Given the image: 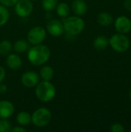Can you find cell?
<instances>
[{"instance_id": "obj_1", "label": "cell", "mask_w": 131, "mask_h": 132, "mask_svg": "<svg viewBox=\"0 0 131 132\" xmlns=\"http://www.w3.org/2000/svg\"><path fill=\"white\" fill-rule=\"evenodd\" d=\"M50 50L47 46L42 44L34 45L27 51V59L34 66H42L50 58Z\"/></svg>"}, {"instance_id": "obj_2", "label": "cell", "mask_w": 131, "mask_h": 132, "mask_svg": "<svg viewBox=\"0 0 131 132\" xmlns=\"http://www.w3.org/2000/svg\"><path fill=\"white\" fill-rule=\"evenodd\" d=\"M64 32L69 36H76L80 35L85 28V22L81 16H67L62 20Z\"/></svg>"}, {"instance_id": "obj_3", "label": "cell", "mask_w": 131, "mask_h": 132, "mask_svg": "<svg viewBox=\"0 0 131 132\" xmlns=\"http://www.w3.org/2000/svg\"><path fill=\"white\" fill-rule=\"evenodd\" d=\"M35 87L36 97L42 102H49L56 96V89L50 81L42 80V82H39Z\"/></svg>"}, {"instance_id": "obj_4", "label": "cell", "mask_w": 131, "mask_h": 132, "mask_svg": "<svg viewBox=\"0 0 131 132\" xmlns=\"http://www.w3.org/2000/svg\"><path fill=\"white\" fill-rule=\"evenodd\" d=\"M31 122L38 128L47 126L52 120V112L46 108L36 109L31 115Z\"/></svg>"}, {"instance_id": "obj_5", "label": "cell", "mask_w": 131, "mask_h": 132, "mask_svg": "<svg viewBox=\"0 0 131 132\" xmlns=\"http://www.w3.org/2000/svg\"><path fill=\"white\" fill-rule=\"evenodd\" d=\"M109 44L113 50L118 53H124L130 47V40L127 36L122 33H116L109 39Z\"/></svg>"}, {"instance_id": "obj_6", "label": "cell", "mask_w": 131, "mask_h": 132, "mask_svg": "<svg viewBox=\"0 0 131 132\" xmlns=\"http://www.w3.org/2000/svg\"><path fill=\"white\" fill-rule=\"evenodd\" d=\"M46 37V30L40 26H36L29 29L27 34V40L29 44H41Z\"/></svg>"}, {"instance_id": "obj_7", "label": "cell", "mask_w": 131, "mask_h": 132, "mask_svg": "<svg viewBox=\"0 0 131 132\" xmlns=\"http://www.w3.org/2000/svg\"><path fill=\"white\" fill-rule=\"evenodd\" d=\"M33 4L31 0H18L15 5V12L21 18L29 17L33 12Z\"/></svg>"}, {"instance_id": "obj_8", "label": "cell", "mask_w": 131, "mask_h": 132, "mask_svg": "<svg viewBox=\"0 0 131 132\" xmlns=\"http://www.w3.org/2000/svg\"><path fill=\"white\" fill-rule=\"evenodd\" d=\"M39 82V75L35 71H26L22 73L21 77L22 84L27 87H35Z\"/></svg>"}, {"instance_id": "obj_9", "label": "cell", "mask_w": 131, "mask_h": 132, "mask_svg": "<svg viewBox=\"0 0 131 132\" xmlns=\"http://www.w3.org/2000/svg\"><path fill=\"white\" fill-rule=\"evenodd\" d=\"M46 31L53 36H60L64 33V28L62 21L59 19H51L46 25Z\"/></svg>"}, {"instance_id": "obj_10", "label": "cell", "mask_w": 131, "mask_h": 132, "mask_svg": "<svg viewBox=\"0 0 131 132\" xmlns=\"http://www.w3.org/2000/svg\"><path fill=\"white\" fill-rule=\"evenodd\" d=\"M115 29L119 33L126 34L130 32L131 20L127 16H119L115 20Z\"/></svg>"}, {"instance_id": "obj_11", "label": "cell", "mask_w": 131, "mask_h": 132, "mask_svg": "<svg viewBox=\"0 0 131 132\" xmlns=\"http://www.w3.org/2000/svg\"><path fill=\"white\" fill-rule=\"evenodd\" d=\"M15 112L13 104L7 100L0 101V119H8Z\"/></svg>"}, {"instance_id": "obj_12", "label": "cell", "mask_w": 131, "mask_h": 132, "mask_svg": "<svg viewBox=\"0 0 131 132\" xmlns=\"http://www.w3.org/2000/svg\"><path fill=\"white\" fill-rule=\"evenodd\" d=\"M5 63L8 67L12 70H17L20 69L22 64L21 57L16 53H9L7 55Z\"/></svg>"}, {"instance_id": "obj_13", "label": "cell", "mask_w": 131, "mask_h": 132, "mask_svg": "<svg viewBox=\"0 0 131 132\" xmlns=\"http://www.w3.org/2000/svg\"><path fill=\"white\" fill-rule=\"evenodd\" d=\"M71 9L76 15L83 16L87 12V5L84 0H74L72 2Z\"/></svg>"}, {"instance_id": "obj_14", "label": "cell", "mask_w": 131, "mask_h": 132, "mask_svg": "<svg viewBox=\"0 0 131 132\" xmlns=\"http://www.w3.org/2000/svg\"><path fill=\"white\" fill-rule=\"evenodd\" d=\"M109 45V39L105 36H99L93 41V47L99 51L104 50Z\"/></svg>"}, {"instance_id": "obj_15", "label": "cell", "mask_w": 131, "mask_h": 132, "mask_svg": "<svg viewBox=\"0 0 131 132\" xmlns=\"http://www.w3.org/2000/svg\"><path fill=\"white\" fill-rule=\"evenodd\" d=\"M13 50L17 53H23L27 52L29 49V43L25 39H18L12 45Z\"/></svg>"}, {"instance_id": "obj_16", "label": "cell", "mask_w": 131, "mask_h": 132, "mask_svg": "<svg viewBox=\"0 0 131 132\" xmlns=\"http://www.w3.org/2000/svg\"><path fill=\"white\" fill-rule=\"evenodd\" d=\"M54 76V70L50 66H43L39 70V77L42 80L50 81Z\"/></svg>"}, {"instance_id": "obj_17", "label": "cell", "mask_w": 131, "mask_h": 132, "mask_svg": "<svg viewBox=\"0 0 131 132\" xmlns=\"http://www.w3.org/2000/svg\"><path fill=\"white\" fill-rule=\"evenodd\" d=\"M97 22L100 25L103 26H109L113 23V18L111 14L106 12H102L99 13L97 16Z\"/></svg>"}, {"instance_id": "obj_18", "label": "cell", "mask_w": 131, "mask_h": 132, "mask_svg": "<svg viewBox=\"0 0 131 132\" xmlns=\"http://www.w3.org/2000/svg\"><path fill=\"white\" fill-rule=\"evenodd\" d=\"M31 114L27 111H21L16 115V121L21 126H26L31 123Z\"/></svg>"}, {"instance_id": "obj_19", "label": "cell", "mask_w": 131, "mask_h": 132, "mask_svg": "<svg viewBox=\"0 0 131 132\" xmlns=\"http://www.w3.org/2000/svg\"><path fill=\"white\" fill-rule=\"evenodd\" d=\"M56 9L57 15L59 17H61L62 19H64V18L69 16V12H70V8H69V5L67 3H66V2L58 3Z\"/></svg>"}, {"instance_id": "obj_20", "label": "cell", "mask_w": 131, "mask_h": 132, "mask_svg": "<svg viewBox=\"0 0 131 132\" xmlns=\"http://www.w3.org/2000/svg\"><path fill=\"white\" fill-rule=\"evenodd\" d=\"M12 49V44L9 40L4 39L0 42V55L7 56L9 53H11Z\"/></svg>"}, {"instance_id": "obj_21", "label": "cell", "mask_w": 131, "mask_h": 132, "mask_svg": "<svg viewBox=\"0 0 131 132\" xmlns=\"http://www.w3.org/2000/svg\"><path fill=\"white\" fill-rule=\"evenodd\" d=\"M9 19V11L6 6L0 5V26H5Z\"/></svg>"}, {"instance_id": "obj_22", "label": "cell", "mask_w": 131, "mask_h": 132, "mask_svg": "<svg viewBox=\"0 0 131 132\" xmlns=\"http://www.w3.org/2000/svg\"><path fill=\"white\" fill-rule=\"evenodd\" d=\"M58 3V0H42V9L47 12L54 10Z\"/></svg>"}, {"instance_id": "obj_23", "label": "cell", "mask_w": 131, "mask_h": 132, "mask_svg": "<svg viewBox=\"0 0 131 132\" xmlns=\"http://www.w3.org/2000/svg\"><path fill=\"white\" fill-rule=\"evenodd\" d=\"M12 125L7 119H0V132H10Z\"/></svg>"}, {"instance_id": "obj_24", "label": "cell", "mask_w": 131, "mask_h": 132, "mask_svg": "<svg viewBox=\"0 0 131 132\" xmlns=\"http://www.w3.org/2000/svg\"><path fill=\"white\" fill-rule=\"evenodd\" d=\"M110 131L112 132H124L125 128L120 123H114L110 127Z\"/></svg>"}, {"instance_id": "obj_25", "label": "cell", "mask_w": 131, "mask_h": 132, "mask_svg": "<svg viewBox=\"0 0 131 132\" xmlns=\"http://www.w3.org/2000/svg\"><path fill=\"white\" fill-rule=\"evenodd\" d=\"M18 2V0H0V2L2 5L6 6V7H11L15 5V3Z\"/></svg>"}, {"instance_id": "obj_26", "label": "cell", "mask_w": 131, "mask_h": 132, "mask_svg": "<svg viewBox=\"0 0 131 132\" xmlns=\"http://www.w3.org/2000/svg\"><path fill=\"white\" fill-rule=\"evenodd\" d=\"M5 70L3 67L0 66V83H2V81L5 78Z\"/></svg>"}, {"instance_id": "obj_27", "label": "cell", "mask_w": 131, "mask_h": 132, "mask_svg": "<svg viewBox=\"0 0 131 132\" xmlns=\"http://www.w3.org/2000/svg\"><path fill=\"white\" fill-rule=\"evenodd\" d=\"M11 131L12 132H25L26 129L23 128V126H15L14 128H12Z\"/></svg>"}, {"instance_id": "obj_28", "label": "cell", "mask_w": 131, "mask_h": 132, "mask_svg": "<svg viewBox=\"0 0 131 132\" xmlns=\"http://www.w3.org/2000/svg\"><path fill=\"white\" fill-rule=\"evenodd\" d=\"M7 90H8L7 86L5 84H4L0 83V94H5L7 92Z\"/></svg>"}, {"instance_id": "obj_29", "label": "cell", "mask_w": 131, "mask_h": 132, "mask_svg": "<svg viewBox=\"0 0 131 132\" xmlns=\"http://www.w3.org/2000/svg\"><path fill=\"white\" fill-rule=\"evenodd\" d=\"M124 5L127 10L131 12V0H125L124 2Z\"/></svg>"}, {"instance_id": "obj_30", "label": "cell", "mask_w": 131, "mask_h": 132, "mask_svg": "<svg viewBox=\"0 0 131 132\" xmlns=\"http://www.w3.org/2000/svg\"><path fill=\"white\" fill-rule=\"evenodd\" d=\"M130 101H131V89H130Z\"/></svg>"}, {"instance_id": "obj_31", "label": "cell", "mask_w": 131, "mask_h": 132, "mask_svg": "<svg viewBox=\"0 0 131 132\" xmlns=\"http://www.w3.org/2000/svg\"><path fill=\"white\" fill-rule=\"evenodd\" d=\"M31 1H37V0H31Z\"/></svg>"}, {"instance_id": "obj_32", "label": "cell", "mask_w": 131, "mask_h": 132, "mask_svg": "<svg viewBox=\"0 0 131 132\" xmlns=\"http://www.w3.org/2000/svg\"><path fill=\"white\" fill-rule=\"evenodd\" d=\"M130 132H131V130H130Z\"/></svg>"}]
</instances>
